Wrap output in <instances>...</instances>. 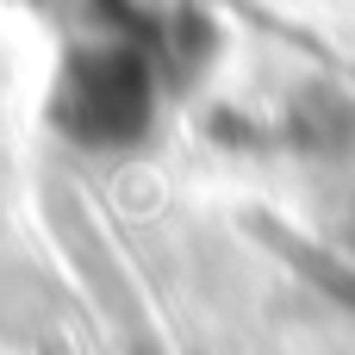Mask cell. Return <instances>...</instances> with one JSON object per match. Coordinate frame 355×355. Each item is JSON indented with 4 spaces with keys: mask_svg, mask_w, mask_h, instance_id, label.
Wrapping results in <instances>:
<instances>
[{
    "mask_svg": "<svg viewBox=\"0 0 355 355\" xmlns=\"http://www.w3.org/2000/svg\"><path fill=\"white\" fill-rule=\"evenodd\" d=\"M150 75L137 62H81L69 75V100H62V125L81 144H131L150 125Z\"/></svg>",
    "mask_w": 355,
    "mask_h": 355,
    "instance_id": "1",
    "label": "cell"
},
{
    "mask_svg": "<svg viewBox=\"0 0 355 355\" xmlns=\"http://www.w3.org/2000/svg\"><path fill=\"white\" fill-rule=\"evenodd\" d=\"M281 250L306 268V281H312L318 293H331L343 312H355V268H349V262H337L331 250H306V243H281Z\"/></svg>",
    "mask_w": 355,
    "mask_h": 355,
    "instance_id": "3",
    "label": "cell"
},
{
    "mask_svg": "<svg viewBox=\"0 0 355 355\" xmlns=\"http://www.w3.org/2000/svg\"><path fill=\"white\" fill-rule=\"evenodd\" d=\"M287 137L306 144V150H349L355 144V106L337 100V94H318V100L306 94L287 112Z\"/></svg>",
    "mask_w": 355,
    "mask_h": 355,
    "instance_id": "2",
    "label": "cell"
}]
</instances>
